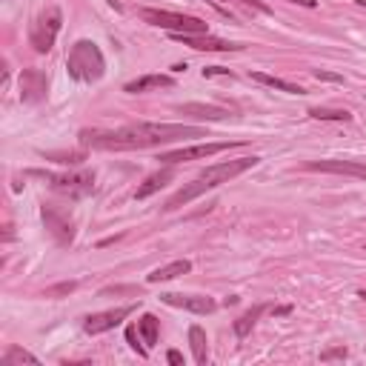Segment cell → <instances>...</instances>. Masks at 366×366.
<instances>
[{
    "label": "cell",
    "instance_id": "cell-1",
    "mask_svg": "<svg viewBox=\"0 0 366 366\" xmlns=\"http://www.w3.org/2000/svg\"><path fill=\"white\" fill-rule=\"evenodd\" d=\"M189 138H206V132L186 123H129L121 129H81V143L92 149H149L178 143Z\"/></svg>",
    "mask_w": 366,
    "mask_h": 366
},
{
    "label": "cell",
    "instance_id": "cell-2",
    "mask_svg": "<svg viewBox=\"0 0 366 366\" xmlns=\"http://www.w3.org/2000/svg\"><path fill=\"white\" fill-rule=\"evenodd\" d=\"M258 161H261V158H238V161H223V163H215V166L203 169L195 181L186 183L183 189H178L175 195H172V198L163 203V212H175V209H181V206L192 203L195 198H201L203 192H212V189H218L221 183H229L232 178L243 175L246 169L258 166Z\"/></svg>",
    "mask_w": 366,
    "mask_h": 366
},
{
    "label": "cell",
    "instance_id": "cell-3",
    "mask_svg": "<svg viewBox=\"0 0 366 366\" xmlns=\"http://www.w3.org/2000/svg\"><path fill=\"white\" fill-rule=\"evenodd\" d=\"M66 69L74 81L81 83H94L103 78L106 72V61H103V52L94 41H78L69 54H66Z\"/></svg>",
    "mask_w": 366,
    "mask_h": 366
},
{
    "label": "cell",
    "instance_id": "cell-4",
    "mask_svg": "<svg viewBox=\"0 0 366 366\" xmlns=\"http://www.w3.org/2000/svg\"><path fill=\"white\" fill-rule=\"evenodd\" d=\"M141 17L146 23L166 29L172 34H209V26L201 17L181 14V12H166V9H141Z\"/></svg>",
    "mask_w": 366,
    "mask_h": 366
},
{
    "label": "cell",
    "instance_id": "cell-5",
    "mask_svg": "<svg viewBox=\"0 0 366 366\" xmlns=\"http://www.w3.org/2000/svg\"><path fill=\"white\" fill-rule=\"evenodd\" d=\"M32 178H41L46 181L54 192L61 195H69V198H86L94 192V175L92 172H69V175H52V172H29Z\"/></svg>",
    "mask_w": 366,
    "mask_h": 366
},
{
    "label": "cell",
    "instance_id": "cell-6",
    "mask_svg": "<svg viewBox=\"0 0 366 366\" xmlns=\"http://www.w3.org/2000/svg\"><path fill=\"white\" fill-rule=\"evenodd\" d=\"M243 146V141H221V143H201V146H186V149H172V152H161L158 161L163 166H175V163H186V161H201V158H212L221 155L226 149Z\"/></svg>",
    "mask_w": 366,
    "mask_h": 366
},
{
    "label": "cell",
    "instance_id": "cell-7",
    "mask_svg": "<svg viewBox=\"0 0 366 366\" xmlns=\"http://www.w3.org/2000/svg\"><path fill=\"white\" fill-rule=\"evenodd\" d=\"M61 26H63V14H61V9H57V6L46 9L41 17H37L34 26H32V34H29L34 52H41V54L52 52L54 37H57V32H61Z\"/></svg>",
    "mask_w": 366,
    "mask_h": 366
},
{
    "label": "cell",
    "instance_id": "cell-8",
    "mask_svg": "<svg viewBox=\"0 0 366 366\" xmlns=\"http://www.w3.org/2000/svg\"><path fill=\"white\" fill-rule=\"evenodd\" d=\"M43 212V223H46V229L52 232V238L57 241V243H72L74 241V223H72V218L66 215V212H61L57 206H43L41 209Z\"/></svg>",
    "mask_w": 366,
    "mask_h": 366
},
{
    "label": "cell",
    "instance_id": "cell-9",
    "mask_svg": "<svg viewBox=\"0 0 366 366\" xmlns=\"http://www.w3.org/2000/svg\"><path fill=\"white\" fill-rule=\"evenodd\" d=\"M134 312V306L129 303V306H118V309H106V312H94V315H89L86 318V323H83V329L89 332V335H101V332H109V329H114L123 318H129Z\"/></svg>",
    "mask_w": 366,
    "mask_h": 366
},
{
    "label": "cell",
    "instance_id": "cell-10",
    "mask_svg": "<svg viewBox=\"0 0 366 366\" xmlns=\"http://www.w3.org/2000/svg\"><path fill=\"white\" fill-rule=\"evenodd\" d=\"M306 172H326V175H346L366 181V163L358 161H309L303 166Z\"/></svg>",
    "mask_w": 366,
    "mask_h": 366
},
{
    "label": "cell",
    "instance_id": "cell-11",
    "mask_svg": "<svg viewBox=\"0 0 366 366\" xmlns=\"http://www.w3.org/2000/svg\"><path fill=\"white\" fill-rule=\"evenodd\" d=\"M172 37L195 52H241L243 49L241 43L221 41V37H212V34H172Z\"/></svg>",
    "mask_w": 366,
    "mask_h": 366
},
{
    "label": "cell",
    "instance_id": "cell-12",
    "mask_svg": "<svg viewBox=\"0 0 366 366\" xmlns=\"http://www.w3.org/2000/svg\"><path fill=\"white\" fill-rule=\"evenodd\" d=\"M161 301L166 306H178V309L195 312V315H209V312L218 309V303L212 301L209 295H175V292H166V295H161Z\"/></svg>",
    "mask_w": 366,
    "mask_h": 366
},
{
    "label": "cell",
    "instance_id": "cell-13",
    "mask_svg": "<svg viewBox=\"0 0 366 366\" xmlns=\"http://www.w3.org/2000/svg\"><path fill=\"white\" fill-rule=\"evenodd\" d=\"M46 94V74L41 69H23L21 74V101L37 103Z\"/></svg>",
    "mask_w": 366,
    "mask_h": 366
},
{
    "label": "cell",
    "instance_id": "cell-14",
    "mask_svg": "<svg viewBox=\"0 0 366 366\" xmlns=\"http://www.w3.org/2000/svg\"><path fill=\"white\" fill-rule=\"evenodd\" d=\"M169 86H175V78H172V74H143V78H138V81H129L123 86V92L141 94V92H149V89H169Z\"/></svg>",
    "mask_w": 366,
    "mask_h": 366
},
{
    "label": "cell",
    "instance_id": "cell-15",
    "mask_svg": "<svg viewBox=\"0 0 366 366\" xmlns=\"http://www.w3.org/2000/svg\"><path fill=\"white\" fill-rule=\"evenodd\" d=\"M178 112L186 114V118H195V121H226L229 118V109L206 106V103H183V106H178Z\"/></svg>",
    "mask_w": 366,
    "mask_h": 366
},
{
    "label": "cell",
    "instance_id": "cell-16",
    "mask_svg": "<svg viewBox=\"0 0 366 366\" xmlns=\"http://www.w3.org/2000/svg\"><path fill=\"white\" fill-rule=\"evenodd\" d=\"M172 178H175V166H163L161 172H155V175H149V178L138 186V192H134V198H138V201H146L149 195H155L158 189H163Z\"/></svg>",
    "mask_w": 366,
    "mask_h": 366
},
{
    "label": "cell",
    "instance_id": "cell-17",
    "mask_svg": "<svg viewBox=\"0 0 366 366\" xmlns=\"http://www.w3.org/2000/svg\"><path fill=\"white\" fill-rule=\"evenodd\" d=\"M192 269V263L183 258V261H172V263H166V266H161V269H155V272L149 275V283H163V281H175L178 275H186Z\"/></svg>",
    "mask_w": 366,
    "mask_h": 366
},
{
    "label": "cell",
    "instance_id": "cell-18",
    "mask_svg": "<svg viewBox=\"0 0 366 366\" xmlns=\"http://www.w3.org/2000/svg\"><path fill=\"white\" fill-rule=\"evenodd\" d=\"M138 332H141V338H143V346H155L158 343V338H161V323H158V318L152 315V312H146V315H141V321H138Z\"/></svg>",
    "mask_w": 366,
    "mask_h": 366
},
{
    "label": "cell",
    "instance_id": "cell-19",
    "mask_svg": "<svg viewBox=\"0 0 366 366\" xmlns=\"http://www.w3.org/2000/svg\"><path fill=\"white\" fill-rule=\"evenodd\" d=\"M252 81H258V83H263V86H269V89H281V92H286V94H306L303 86H295V83H289V81H281V78H275V74H266V72H252Z\"/></svg>",
    "mask_w": 366,
    "mask_h": 366
},
{
    "label": "cell",
    "instance_id": "cell-20",
    "mask_svg": "<svg viewBox=\"0 0 366 366\" xmlns=\"http://www.w3.org/2000/svg\"><path fill=\"white\" fill-rule=\"evenodd\" d=\"M266 312V303H258V306H252V309H249L246 315H241L235 323H232V329H235V335L238 338H246L249 332H252V326L258 323V318Z\"/></svg>",
    "mask_w": 366,
    "mask_h": 366
},
{
    "label": "cell",
    "instance_id": "cell-21",
    "mask_svg": "<svg viewBox=\"0 0 366 366\" xmlns=\"http://www.w3.org/2000/svg\"><path fill=\"white\" fill-rule=\"evenodd\" d=\"M189 343H192V352H195V363H206L209 340H206V332L201 329V326H189Z\"/></svg>",
    "mask_w": 366,
    "mask_h": 366
},
{
    "label": "cell",
    "instance_id": "cell-22",
    "mask_svg": "<svg viewBox=\"0 0 366 366\" xmlns=\"http://www.w3.org/2000/svg\"><path fill=\"white\" fill-rule=\"evenodd\" d=\"M309 114L315 121H349L352 118L346 109H323V106H312Z\"/></svg>",
    "mask_w": 366,
    "mask_h": 366
},
{
    "label": "cell",
    "instance_id": "cell-23",
    "mask_svg": "<svg viewBox=\"0 0 366 366\" xmlns=\"http://www.w3.org/2000/svg\"><path fill=\"white\" fill-rule=\"evenodd\" d=\"M46 158H49V161H54V163L78 166V163H83V161H86V152H49Z\"/></svg>",
    "mask_w": 366,
    "mask_h": 366
},
{
    "label": "cell",
    "instance_id": "cell-24",
    "mask_svg": "<svg viewBox=\"0 0 366 366\" xmlns=\"http://www.w3.org/2000/svg\"><path fill=\"white\" fill-rule=\"evenodd\" d=\"M14 363H37V358L26 349H21V346H12V349L3 355V366H14Z\"/></svg>",
    "mask_w": 366,
    "mask_h": 366
},
{
    "label": "cell",
    "instance_id": "cell-25",
    "mask_svg": "<svg viewBox=\"0 0 366 366\" xmlns=\"http://www.w3.org/2000/svg\"><path fill=\"white\" fill-rule=\"evenodd\" d=\"M126 340L132 343V349L138 352L141 358H146V355H149V346H141V340H143V338H141V332H138V326H129V329H126Z\"/></svg>",
    "mask_w": 366,
    "mask_h": 366
},
{
    "label": "cell",
    "instance_id": "cell-26",
    "mask_svg": "<svg viewBox=\"0 0 366 366\" xmlns=\"http://www.w3.org/2000/svg\"><path fill=\"white\" fill-rule=\"evenodd\" d=\"M74 289H78V283H74V281H66V283H57V286H49V289H43V298H61V295H72Z\"/></svg>",
    "mask_w": 366,
    "mask_h": 366
},
{
    "label": "cell",
    "instance_id": "cell-27",
    "mask_svg": "<svg viewBox=\"0 0 366 366\" xmlns=\"http://www.w3.org/2000/svg\"><path fill=\"white\" fill-rule=\"evenodd\" d=\"M349 352L343 349V346H335V349H326L323 355H321V360H335V358H346Z\"/></svg>",
    "mask_w": 366,
    "mask_h": 366
},
{
    "label": "cell",
    "instance_id": "cell-28",
    "mask_svg": "<svg viewBox=\"0 0 366 366\" xmlns=\"http://www.w3.org/2000/svg\"><path fill=\"white\" fill-rule=\"evenodd\" d=\"M215 74H229V78H232V72L223 69V66H209V69H203V78H215Z\"/></svg>",
    "mask_w": 366,
    "mask_h": 366
},
{
    "label": "cell",
    "instance_id": "cell-29",
    "mask_svg": "<svg viewBox=\"0 0 366 366\" xmlns=\"http://www.w3.org/2000/svg\"><path fill=\"white\" fill-rule=\"evenodd\" d=\"M315 78H318V81H335V83H340V81H343L340 74H329V72H321V69L315 72Z\"/></svg>",
    "mask_w": 366,
    "mask_h": 366
},
{
    "label": "cell",
    "instance_id": "cell-30",
    "mask_svg": "<svg viewBox=\"0 0 366 366\" xmlns=\"http://www.w3.org/2000/svg\"><path fill=\"white\" fill-rule=\"evenodd\" d=\"M238 3L252 6V9H258V12H269V9H266V3H261V0H238Z\"/></svg>",
    "mask_w": 366,
    "mask_h": 366
},
{
    "label": "cell",
    "instance_id": "cell-31",
    "mask_svg": "<svg viewBox=\"0 0 366 366\" xmlns=\"http://www.w3.org/2000/svg\"><path fill=\"white\" fill-rule=\"evenodd\" d=\"M166 360H169V363H183V355H181L178 349H169V355H166Z\"/></svg>",
    "mask_w": 366,
    "mask_h": 366
},
{
    "label": "cell",
    "instance_id": "cell-32",
    "mask_svg": "<svg viewBox=\"0 0 366 366\" xmlns=\"http://www.w3.org/2000/svg\"><path fill=\"white\" fill-rule=\"evenodd\" d=\"M289 3H298V6H306V9H315V0H289Z\"/></svg>",
    "mask_w": 366,
    "mask_h": 366
},
{
    "label": "cell",
    "instance_id": "cell-33",
    "mask_svg": "<svg viewBox=\"0 0 366 366\" xmlns=\"http://www.w3.org/2000/svg\"><path fill=\"white\" fill-rule=\"evenodd\" d=\"M289 312H292V306H278L275 309V315H289Z\"/></svg>",
    "mask_w": 366,
    "mask_h": 366
},
{
    "label": "cell",
    "instance_id": "cell-34",
    "mask_svg": "<svg viewBox=\"0 0 366 366\" xmlns=\"http://www.w3.org/2000/svg\"><path fill=\"white\" fill-rule=\"evenodd\" d=\"M358 3H360V6H366V0H358Z\"/></svg>",
    "mask_w": 366,
    "mask_h": 366
}]
</instances>
